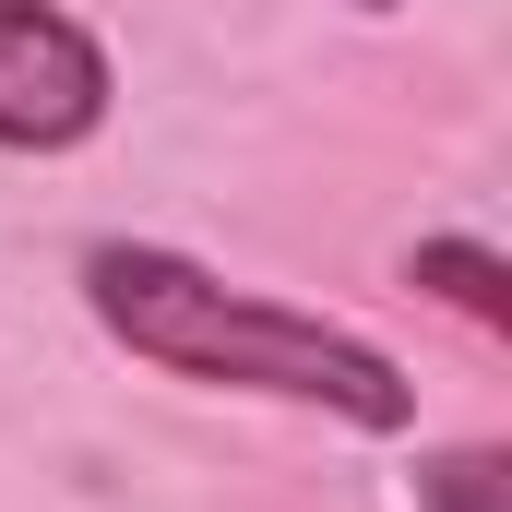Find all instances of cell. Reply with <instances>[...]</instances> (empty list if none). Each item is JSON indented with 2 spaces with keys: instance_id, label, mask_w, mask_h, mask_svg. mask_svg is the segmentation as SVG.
<instances>
[{
  "instance_id": "6da1fadb",
  "label": "cell",
  "mask_w": 512,
  "mask_h": 512,
  "mask_svg": "<svg viewBox=\"0 0 512 512\" xmlns=\"http://www.w3.org/2000/svg\"><path fill=\"white\" fill-rule=\"evenodd\" d=\"M84 298H96V322L120 334L131 358H155L179 382L286 393V405H322L346 429H405L417 417V393H405V370L382 346H358V334H334L310 310H274V298H251V286H227V274H203L179 251H155V239H96L84 251Z\"/></svg>"
},
{
  "instance_id": "3957f363",
  "label": "cell",
  "mask_w": 512,
  "mask_h": 512,
  "mask_svg": "<svg viewBox=\"0 0 512 512\" xmlns=\"http://www.w3.org/2000/svg\"><path fill=\"white\" fill-rule=\"evenodd\" d=\"M405 274H417V286H441L465 322H512V262L489 251V239H417Z\"/></svg>"
},
{
  "instance_id": "277c9868",
  "label": "cell",
  "mask_w": 512,
  "mask_h": 512,
  "mask_svg": "<svg viewBox=\"0 0 512 512\" xmlns=\"http://www.w3.org/2000/svg\"><path fill=\"white\" fill-rule=\"evenodd\" d=\"M429 501L441 512H501V453H489V441H477V453H441V465H429Z\"/></svg>"
},
{
  "instance_id": "7a4b0ae2",
  "label": "cell",
  "mask_w": 512,
  "mask_h": 512,
  "mask_svg": "<svg viewBox=\"0 0 512 512\" xmlns=\"http://www.w3.org/2000/svg\"><path fill=\"white\" fill-rule=\"evenodd\" d=\"M96 120H108V48L48 0H0V143L60 155Z\"/></svg>"
}]
</instances>
